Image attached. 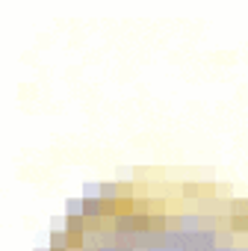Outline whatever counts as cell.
I'll list each match as a JSON object with an SVG mask.
<instances>
[{
	"instance_id": "6da1fadb",
	"label": "cell",
	"mask_w": 248,
	"mask_h": 251,
	"mask_svg": "<svg viewBox=\"0 0 248 251\" xmlns=\"http://www.w3.org/2000/svg\"><path fill=\"white\" fill-rule=\"evenodd\" d=\"M62 227H65L68 233H89V225H86V219H83V216H74V213H65V219H62Z\"/></svg>"
},
{
	"instance_id": "3957f363",
	"label": "cell",
	"mask_w": 248,
	"mask_h": 251,
	"mask_svg": "<svg viewBox=\"0 0 248 251\" xmlns=\"http://www.w3.org/2000/svg\"><path fill=\"white\" fill-rule=\"evenodd\" d=\"M48 248H68V230L65 227H50Z\"/></svg>"
},
{
	"instance_id": "8992f818",
	"label": "cell",
	"mask_w": 248,
	"mask_h": 251,
	"mask_svg": "<svg viewBox=\"0 0 248 251\" xmlns=\"http://www.w3.org/2000/svg\"><path fill=\"white\" fill-rule=\"evenodd\" d=\"M133 233H154L151 230V213H133Z\"/></svg>"
},
{
	"instance_id": "4fadbf2b",
	"label": "cell",
	"mask_w": 248,
	"mask_h": 251,
	"mask_svg": "<svg viewBox=\"0 0 248 251\" xmlns=\"http://www.w3.org/2000/svg\"><path fill=\"white\" fill-rule=\"evenodd\" d=\"M133 213H151V198L136 195V198H133Z\"/></svg>"
},
{
	"instance_id": "5b68a950",
	"label": "cell",
	"mask_w": 248,
	"mask_h": 251,
	"mask_svg": "<svg viewBox=\"0 0 248 251\" xmlns=\"http://www.w3.org/2000/svg\"><path fill=\"white\" fill-rule=\"evenodd\" d=\"M115 233L118 236H133V213L130 216H115Z\"/></svg>"
},
{
	"instance_id": "9c48e42d",
	"label": "cell",
	"mask_w": 248,
	"mask_h": 251,
	"mask_svg": "<svg viewBox=\"0 0 248 251\" xmlns=\"http://www.w3.org/2000/svg\"><path fill=\"white\" fill-rule=\"evenodd\" d=\"M151 230L154 233H166L169 230V213H151Z\"/></svg>"
},
{
	"instance_id": "7a4b0ae2",
	"label": "cell",
	"mask_w": 248,
	"mask_h": 251,
	"mask_svg": "<svg viewBox=\"0 0 248 251\" xmlns=\"http://www.w3.org/2000/svg\"><path fill=\"white\" fill-rule=\"evenodd\" d=\"M180 230L183 233H198L201 230V216L198 213H180Z\"/></svg>"
},
{
	"instance_id": "8fae6325",
	"label": "cell",
	"mask_w": 248,
	"mask_h": 251,
	"mask_svg": "<svg viewBox=\"0 0 248 251\" xmlns=\"http://www.w3.org/2000/svg\"><path fill=\"white\" fill-rule=\"evenodd\" d=\"M118 183V198H136V183L133 180H115Z\"/></svg>"
},
{
	"instance_id": "ba28073f",
	"label": "cell",
	"mask_w": 248,
	"mask_h": 251,
	"mask_svg": "<svg viewBox=\"0 0 248 251\" xmlns=\"http://www.w3.org/2000/svg\"><path fill=\"white\" fill-rule=\"evenodd\" d=\"M180 192H183V198H186V201H201V183L186 180V183H180Z\"/></svg>"
},
{
	"instance_id": "30bf717a",
	"label": "cell",
	"mask_w": 248,
	"mask_h": 251,
	"mask_svg": "<svg viewBox=\"0 0 248 251\" xmlns=\"http://www.w3.org/2000/svg\"><path fill=\"white\" fill-rule=\"evenodd\" d=\"M219 248H239L236 245V233L230 227H222L219 230Z\"/></svg>"
},
{
	"instance_id": "7c38bea8",
	"label": "cell",
	"mask_w": 248,
	"mask_h": 251,
	"mask_svg": "<svg viewBox=\"0 0 248 251\" xmlns=\"http://www.w3.org/2000/svg\"><path fill=\"white\" fill-rule=\"evenodd\" d=\"M230 216H248V201L245 198H230Z\"/></svg>"
},
{
	"instance_id": "52a82bcc",
	"label": "cell",
	"mask_w": 248,
	"mask_h": 251,
	"mask_svg": "<svg viewBox=\"0 0 248 251\" xmlns=\"http://www.w3.org/2000/svg\"><path fill=\"white\" fill-rule=\"evenodd\" d=\"M98 198L103 201H118V183H98Z\"/></svg>"
},
{
	"instance_id": "277c9868",
	"label": "cell",
	"mask_w": 248,
	"mask_h": 251,
	"mask_svg": "<svg viewBox=\"0 0 248 251\" xmlns=\"http://www.w3.org/2000/svg\"><path fill=\"white\" fill-rule=\"evenodd\" d=\"M157 245L154 233H133V251H151Z\"/></svg>"
}]
</instances>
